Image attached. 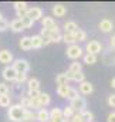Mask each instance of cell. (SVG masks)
<instances>
[{
  "instance_id": "obj_26",
  "label": "cell",
  "mask_w": 115,
  "mask_h": 122,
  "mask_svg": "<svg viewBox=\"0 0 115 122\" xmlns=\"http://www.w3.org/2000/svg\"><path fill=\"white\" fill-rule=\"evenodd\" d=\"M68 71H70V72H73V74L83 72V65H81V62H77V61L71 62V65H70V70H68Z\"/></svg>"
},
{
  "instance_id": "obj_42",
  "label": "cell",
  "mask_w": 115,
  "mask_h": 122,
  "mask_svg": "<svg viewBox=\"0 0 115 122\" xmlns=\"http://www.w3.org/2000/svg\"><path fill=\"white\" fill-rule=\"evenodd\" d=\"M107 122H115V112H111L107 118Z\"/></svg>"
},
{
  "instance_id": "obj_40",
  "label": "cell",
  "mask_w": 115,
  "mask_h": 122,
  "mask_svg": "<svg viewBox=\"0 0 115 122\" xmlns=\"http://www.w3.org/2000/svg\"><path fill=\"white\" fill-rule=\"evenodd\" d=\"M71 122H85L84 119H83V117H81V114H74L73 117H71V119H70Z\"/></svg>"
},
{
  "instance_id": "obj_48",
  "label": "cell",
  "mask_w": 115,
  "mask_h": 122,
  "mask_svg": "<svg viewBox=\"0 0 115 122\" xmlns=\"http://www.w3.org/2000/svg\"><path fill=\"white\" fill-rule=\"evenodd\" d=\"M21 122H24V121H21Z\"/></svg>"
},
{
  "instance_id": "obj_11",
  "label": "cell",
  "mask_w": 115,
  "mask_h": 122,
  "mask_svg": "<svg viewBox=\"0 0 115 122\" xmlns=\"http://www.w3.org/2000/svg\"><path fill=\"white\" fill-rule=\"evenodd\" d=\"M36 119L38 122H50V114L46 108H40L36 114Z\"/></svg>"
},
{
  "instance_id": "obj_8",
  "label": "cell",
  "mask_w": 115,
  "mask_h": 122,
  "mask_svg": "<svg viewBox=\"0 0 115 122\" xmlns=\"http://www.w3.org/2000/svg\"><path fill=\"white\" fill-rule=\"evenodd\" d=\"M13 6H14V10H16V13H17V17H19V19H23V17L26 16L27 10H29L27 3H26V1H16Z\"/></svg>"
},
{
  "instance_id": "obj_19",
  "label": "cell",
  "mask_w": 115,
  "mask_h": 122,
  "mask_svg": "<svg viewBox=\"0 0 115 122\" xmlns=\"http://www.w3.org/2000/svg\"><path fill=\"white\" fill-rule=\"evenodd\" d=\"M10 29L14 31V33H20V31L24 30L23 23H21V20H20V19H14V20L10 23Z\"/></svg>"
},
{
  "instance_id": "obj_4",
  "label": "cell",
  "mask_w": 115,
  "mask_h": 122,
  "mask_svg": "<svg viewBox=\"0 0 115 122\" xmlns=\"http://www.w3.org/2000/svg\"><path fill=\"white\" fill-rule=\"evenodd\" d=\"M11 67L16 70V72H24V74H27L29 70H30L29 61L24 60V58H17V60H14V62H13Z\"/></svg>"
},
{
  "instance_id": "obj_32",
  "label": "cell",
  "mask_w": 115,
  "mask_h": 122,
  "mask_svg": "<svg viewBox=\"0 0 115 122\" xmlns=\"http://www.w3.org/2000/svg\"><path fill=\"white\" fill-rule=\"evenodd\" d=\"M81 117H83V119L85 122H92L94 121V114L92 112H89L88 109H85V111H83L81 112Z\"/></svg>"
},
{
  "instance_id": "obj_36",
  "label": "cell",
  "mask_w": 115,
  "mask_h": 122,
  "mask_svg": "<svg viewBox=\"0 0 115 122\" xmlns=\"http://www.w3.org/2000/svg\"><path fill=\"white\" fill-rule=\"evenodd\" d=\"M56 81H57L58 85H67V84H68V81H67V78H65L64 72H63V74H58L57 78H56Z\"/></svg>"
},
{
  "instance_id": "obj_44",
  "label": "cell",
  "mask_w": 115,
  "mask_h": 122,
  "mask_svg": "<svg viewBox=\"0 0 115 122\" xmlns=\"http://www.w3.org/2000/svg\"><path fill=\"white\" fill-rule=\"evenodd\" d=\"M111 87L115 90V78H112V80H111Z\"/></svg>"
},
{
  "instance_id": "obj_17",
  "label": "cell",
  "mask_w": 115,
  "mask_h": 122,
  "mask_svg": "<svg viewBox=\"0 0 115 122\" xmlns=\"http://www.w3.org/2000/svg\"><path fill=\"white\" fill-rule=\"evenodd\" d=\"M40 21H41V24H43V27H44V29H51L53 26H56V24H57V23H56V20H54L53 17H50V16H44Z\"/></svg>"
},
{
  "instance_id": "obj_31",
  "label": "cell",
  "mask_w": 115,
  "mask_h": 122,
  "mask_svg": "<svg viewBox=\"0 0 115 122\" xmlns=\"http://www.w3.org/2000/svg\"><path fill=\"white\" fill-rule=\"evenodd\" d=\"M20 20H21V23H23L24 30H26V29H31V27L34 26V21H33L31 19H29L27 16H24V17H23V19H20Z\"/></svg>"
},
{
  "instance_id": "obj_34",
  "label": "cell",
  "mask_w": 115,
  "mask_h": 122,
  "mask_svg": "<svg viewBox=\"0 0 115 122\" xmlns=\"http://www.w3.org/2000/svg\"><path fill=\"white\" fill-rule=\"evenodd\" d=\"M77 97H80V94H78V90H75V88L70 87V91H68V94H67V99L73 101V99H75Z\"/></svg>"
},
{
  "instance_id": "obj_1",
  "label": "cell",
  "mask_w": 115,
  "mask_h": 122,
  "mask_svg": "<svg viewBox=\"0 0 115 122\" xmlns=\"http://www.w3.org/2000/svg\"><path fill=\"white\" fill-rule=\"evenodd\" d=\"M23 114H24V108H21L19 104L10 105L9 111H7L9 119L11 122H21L23 121Z\"/></svg>"
},
{
  "instance_id": "obj_24",
  "label": "cell",
  "mask_w": 115,
  "mask_h": 122,
  "mask_svg": "<svg viewBox=\"0 0 115 122\" xmlns=\"http://www.w3.org/2000/svg\"><path fill=\"white\" fill-rule=\"evenodd\" d=\"M36 119V114L31 111V109H24V114H23V121L24 122H33Z\"/></svg>"
},
{
  "instance_id": "obj_27",
  "label": "cell",
  "mask_w": 115,
  "mask_h": 122,
  "mask_svg": "<svg viewBox=\"0 0 115 122\" xmlns=\"http://www.w3.org/2000/svg\"><path fill=\"white\" fill-rule=\"evenodd\" d=\"M10 104H11V97L9 94L7 95H0V107L7 108V107H10Z\"/></svg>"
},
{
  "instance_id": "obj_33",
  "label": "cell",
  "mask_w": 115,
  "mask_h": 122,
  "mask_svg": "<svg viewBox=\"0 0 115 122\" xmlns=\"http://www.w3.org/2000/svg\"><path fill=\"white\" fill-rule=\"evenodd\" d=\"M26 81H27V74H24V72H17L14 82H17V84L20 85V84H23V82H26Z\"/></svg>"
},
{
  "instance_id": "obj_14",
  "label": "cell",
  "mask_w": 115,
  "mask_h": 122,
  "mask_svg": "<svg viewBox=\"0 0 115 122\" xmlns=\"http://www.w3.org/2000/svg\"><path fill=\"white\" fill-rule=\"evenodd\" d=\"M27 90H29V92L40 91V80H37V78H30V80H27Z\"/></svg>"
},
{
  "instance_id": "obj_43",
  "label": "cell",
  "mask_w": 115,
  "mask_h": 122,
  "mask_svg": "<svg viewBox=\"0 0 115 122\" xmlns=\"http://www.w3.org/2000/svg\"><path fill=\"white\" fill-rule=\"evenodd\" d=\"M110 44H111V47H112V48H115V34L111 37V41H110Z\"/></svg>"
},
{
  "instance_id": "obj_23",
  "label": "cell",
  "mask_w": 115,
  "mask_h": 122,
  "mask_svg": "<svg viewBox=\"0 0 115 122\" xmlns=\"http://www.w3.org/2000/svg\"><path fill=\"white\" fill-rule=\"evenodd\" d=\"M70 91V85L67 84V85H58L57 88V94L60 98H67V94Z\"/></svg>"
},
{
  "instance_id": "obj_7",
  "label": "cell",
  "mask_w": 115,
  "mask_h": 122,
  "mask_svg": "<svg viewBox=\"0 0 115 122\" xmlns=\"http://www.w3.org/2000/svg\"><path fill=\"white\" fill-rule=\"evenodd\" d=\"M26 16L36 23L37 20H41L43 19V10L40 7H30L29 10H27V13H26Z\"/></svg>"
},
{
  "instance_id": "obj_15",
  "label": "cell",
  "mask_w": 115,
  "mask_h": 122,
  "mask_svg": "<svg viewBox=\"0 0 115 122\" xmlns=\"http://www.w3.org/2000/svg\"><path fill=\"white\" fill-rule=\"evenodd\" d=\"M99 29H101V31H104V33H110V31L114 29V24H112L111 20L104 19V20L99 21Z\"/></svg>"
},
{
  "instance_id": "obj_22",
  "label": "cell",
  "mask_w": 115,
  "mask_h": 122,
  "mask_svg": "<svg viewBox=\"0 0 115 122\" xmlns=\"http://www.w3.org/2000/svg\"><path fill=\"white\" fill-rule=\"evenodd\" d=\"M64 30H65V33H75L78 30V26H77L75 21H65L64 23Z\"/></svg>"
},
{
  "instance_id": "obj_18",
  "label": "cell",
  "mask_w": 115,
  "mask_h": 122,
  "mask_svg": "<svg viewBox=\"0 0 115 122\" xmlns=\"http://www.w3.org/2000/svg\"><path fill=\"white\" fill-rule=\"evenodd\" d=\"M38 101H40V105H41V108H43V107L50 105V102H51V97H50L47 92H40V95H38Z\"/></svg>"
},
{
  "instance_id": "obj_13",
  "label": "cell",
  "mask_w": 115,
  "mask_h": 122,
  "mask_svg": "<svg viewBox=\"0 0 115 122\" xmlns=\"http://www.w3.org/2000/svg\"><path fill=\"white\" fill-rule=\"evenodd\" d=\"M53 14H54L56 17H64V16L67 14V7H65L64 4H61V3L54 4V7H53Z\"/></svg>"
},
{
  "instance_id": "obj_38",
  "label": "cell",
  "mask_w": 115,
  "mask_h": 122,
  "mask_svg": "<svg viewBox=\"0 0 115 122\" xmlns=\"http://www.w3.org/2000/svg\"><path fill=\"white\" fill-rule=\"evenodd\" d=\"M9 27H10V23L6 19H1L0 20V31H6Z\"/></svg>"
},
{
  "instance_id": "obj_46",
  "label": "cell",
  "mask_w": 115,
  "mask_h": 122,
  "mask_svg": "<svg viewBox=\"0 0 115 122\" xmlns=\"http://www.w3.org/2000/svg\"><path fill=\"white\" fill-rule=\"evenodd\" d=\"M1 19H3V17H1V13H0V20H1Z\"/></svg>"
},
{
  "instance_id": "obj_3",
  "label": "cell",
  "mask_w": 115,
  "mask_h": 122,
  "mask_svg": "<svg viewBox=\"0 0 115 122\" xmlns=\"http://www.w3.org/2000/svg\"><path fill=\"white\" fill-rule=\"evenodd\" d=\"M70 107L74 109V112L81 114L83 111H85V109H87V102H85V99H84L83 97H77L75 99H73V101H71Z\"/></svg>"
},
{
  "instance_id": "obj_45",
  "label": "cell",
  "mask_w": 115,
  "mask_h": 122,
  "mask_svg": "<svg viewBox=\"0 0 115 122\" xmlns=\"http://www.w3.org/2000/svg\"><path fill=\"white\" fill-rule=\"evenodd\" d=\"M63 122H71L70 119H63Z\"/></svg>"
},
{
  "instance_id": "obj_12",
  "label": "cell",
  "mask_w": 115,
  "mask_h": 122,
  "mask_svg": "<svg viewBox=\"0 0 115 122\" xmlns=\"http://www.w3.org/2000/svg\"><path fill=\"white\" fill-rule=\"evenodd\" d=\"M0 62L1 64H10V62H13V54H11V51H9V50H1L0 51Z\"/></svg>"
},
{
  "instance_id": "obj_35",
  "label": "cell",
  "mask_w": 115,
  "mask_h": 122,
  "mask_svg": "<svg viewBox=\"0 0 115 122\" xmlns=\"http://www.w3.org/2000/svg\"><path fill=\"white\" fill-rule=\"evenodd\" d=\"M30 108H33V109H40V108H41L38 98H30Z\"/></svg>"
},
{
  "instance_id": "obj_30",
  "label": "cell",
  "mask_w": 115,
  "mask_h": 122,
  "mask_svg": "<svg viewBox=\"0 0 115 122\" xmlns=\"http://www.w3.org/2000/svg\"><path fill=\"white\" fill-rule=\"evenodd\" d=\"M74 114H75V112H74V109H73L70 105L63 109V118H64V119H71V117H73Z\"/></svg>"
},
{
  "instance_id": "obj_6",
  "label": "cell",
  "mask_w": 115,
  "mask_h": 122,
  "mask_svg": "<svg viewBox=\"0 0 115 122\" xmlns=\"http://www.w3.org/2000/svg\"><path fill=\"white\" fill-rule=\"evenodd\" d=\"M1 75H3V78H4L6 81H10V82H13V81L16 80V75H17V72H16V70H14L11 65H6V67L3 68V71H1Z\"/></svg>"
},
{
  "instance_id": "obj_10",
  "label": "cell",
  "mask_w": 115,
  "mask_h": 122,
  "mask_svg": "<svg viewBox=\"0 0 115 122\" xmlns=\"http://www.w3.org/2000/svg\"><path fill=\"white\" fill-rule=\"evenodd\" d=\"M78 90L83 95H89V94L94 92V85L89 81H83V82L78 84Z\"/></svg>"
},
{
  "instance_id": "obj_20",
  "label": "cell",
  "mask_w": 115,
  "mask_h": 122,
  "mask_svg": "<svg viewBox=\"0 0 115 122\" xmlns=\"http://www.w3.org/2000/svg\"><path fill=\"white\" fill-rule=\"evenodd\" d=\"M30 40H31V46H33V48H41V47H43V37H41V36H38V34L31 36Z\"/></svg>"
},
{
  "instance_id": "obj_5",
  "label": "cell",
  "mask_w": 115,
  "mask_h": 122,
  "mask_svg": "<svg viewBox=\"0 0 115 122\" xmlns=\"http://www.w3.org/2000/svg\"><path fill=\"white\" fill-rule=\"evenodd\" d=\"M85 50L88 54H94V56H97L98 53H101V50H102V46H101V43L99 41H97V40H91V41H88L85 46Z\"/></svg>"
},
{
  "instance_id": "obj_16",
  "label": "cell",
  "mask_w": 115,
  "mask_h": 122,
  "mask_svg": "<svg viewBox=\"0 0 115 122\" xmlns=\"http://www.w3.org/2000/svg\"><path fill=\"white\" fill-rule=\"evenodd\" d=\"M19 46H20V48H21V50H24V51H27V50H31V48H33V46H31V40H30L29 36L21 37V40H20Z\"/></svg>"
},
{
  "instance_id": "obj_37",
  "label": "cell",
  "mask_w": 115,
  "mask_h": 122,
  "mask_svg": "<svg viewBox=\"0 0 115 122\" xmlns=\"http://www.w3.org/2000/svg\"><path fill=\"white\" fill-rule=\"evenodd\" d=\"M73 81H75V82H83V81H85V75L83 74V72H77V74H74V77H73Z\"/></svg>"
},
{
  "instance_id": "obj_25",
  "label": "cell",
  "mask_w": 115,
  "mask_h": 122,
  "mask_svg": "<svg viewBox=\"0 0 115 122\" xmlns=\"http://www.w3.org/2000/svg\"><path fill=\"white\" fill-rule=\"evenodd\" d=\"M83 60H84V62H85V64H88V65H92V64H95V62H97V56L85 53V54H83Z\"/></svg>"
},
{
  "instance_id": "obj_2",
  "label": "cell",
  "mask_w": 115,
  "mask_h": 122,
  "mask_svg": "<svg viewBox=\"0 0 115 122\" xmlns=\"http://www.w3.org/2000/svg\"><path fill=\"white\" fill-rule=\"evenodd\" d=\"M83 47H80L78 44H73L67 47V57L71 60H78L80 57H83Z\"/></svg>"
},
{
  "instance_id": "obj_28",
  "label": "cell",
  "mask_w": 115,
  "mask_h": 122,
  "mask_svg": "<svg viewBox=\"0 0 115 122\" xmlns=\"http://www.w3.org/2000/svg\"><path fill=\"white\" fill-rule=\"evenodd\" d=\"M47 37L50 38L51 43H60V41H63V34L61 33H50L48 31V36Z\"/></svg>"
},
{
  "instance_id": "obj_47",
  "label": "cell",
  "mask_w": 115,
  "mask_h": 122,
  "mask_svg": "<svg viewBox=\"0 0 115 122\" xmlns=\"http://www.w3.org/2000/svg\"><path fill=\"white\" fill-rule=\"evenodd\" d=\"M92 122H95V121H92Z\"/></svg>"
},
{
  "instance_id": "obj_9",
  "label": "cell",
  "mask_w": 115,
  "mask_h": 122,
  "mask_svg": "<svg viewBox=\"0 0 115 122\" xmlns=\"http://www.w3.org/2000/svg\"><path fill=\"white\" fill-rule=\"evenodd\" d=\"M50 114V122H63V109L61 108H53L51 111H48Z\"/></svg>"
},
{
  "instance_id": "obj_41",
  "label": "cell",
  "mask_w": 115,
  "mask_h": 122,
  "mask_svg": "<svg viewBox=\"0 0 115 122\" xmlns=\"http://www.w3.org/2000/svg\"><path fill=\"white\" fill-rule=\"evenodd\" d=\"M108 105L112 107V108H115V94H112V95L108 97Z\"/></svg>"
},
{
  "instance_id": "obj_39",
  "label": "cell",
  "mask_w": 115,
  "mask_h": 122,
  "mask_svg": "<svg viewBox=\"0 0 115 122\" xmlns=\"http://www.w3.org/2000/svg\"><path fill=\"white\" fill-rule=\"evenodd\" d=\"M9 94V85L4 82H0V95H7Z\"/></svg>"
},
{
  "instance_id": "obj_21",
  "label": "cell",
  "mask_w": 115,
  "mask_h": 122,
  "mask_svg": "<svg viewBox=\"0 0 115 122\" xmlns=\"http://www.w3.org/2000/svg\"><path fill=\"white\" fill-rule=\"evenodd\" d=\"M63 41L68 46H73V44H77L75 38H74V33H64L63 34Z\"/></svg>"
},
{
  "instance_id": "obj_29",
  "label": "cell",
  "mask_w": 115,
  "mask_h": 122,
  "mask_svg": "<svg viewBox=\"0 0 115 122\" xmlns=\"http://www.w3.org/2000/svg\"><path fill=\"white\" fill-rule=\"evenodd\" d=\"M74 38H75V41H85L87 33L84 30H81V29H78V30L74 33Z\"/></svg>"
}]
</instances>
